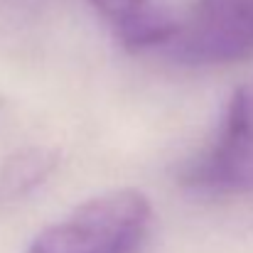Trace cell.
Segmentation results:
<instances>
[{"label": "cell", "mask_w": 253, "mask_h": 253, "mask_svg": "<svg viewBox=\"0 0 253 253\" xmlns=\"http://www.w3.org/2000/svg\"><path fill=\"white\" fill-rule=\"evenodd\" d=\"M184 182L204 194L253 192V79L234 91L214 145L187 169Z\"/></svg>", "instance_id": "3"}, {"label": "cell", "mask_w": 253, "mask_h": 253, "mask_svg": "<svg viewBox=\"0 0 253 253\" xmlns=\"http://www.w3.org/2000/svg\"><path fill=\"white\" fill-rule=\"evenodd\" d=\"M54 153L49 150H25L10 158L0 168V199H15L35 189L54 169Z\"/></svg>", "instance_id": "4"}, {"label": "cell", "mask_w": 253, "mask_h": 253, "mask_svg": "<svg viewBox=\"0 0 253 253\" xmlns=\"http://www.w3.org/2000/svg\"><path fill=\"white\" fill-rule=\"evenodd\" d=\"M165 49L172 59L197 67L253 57V0H197Z\"/></svg>", "instance_id": "2"}, {"label": "cell", "mask_w": 253, "mask_h": 253, "mask_svg": "<svg viewBox=\"0 0 253 253\" xmlns=\"http://www.w3.org/2000/svg\"><path fill=\"white\" fill-rule=\"evenodd\" d=\"M150 221L153 207L143 192L113 189L42 229L27 253H138Z\"/></svg>", "instance_id": "1"}, {"label": "cell", "mask_w": 253, "mask_h": 253, "mask_svg": "<svg viewBox=\"0 0 253 253\" xmlns=\"http://www.w3.org/2000/svg\"><path fill=\"white\" fill-rule=\"evenodd\" d=\"M93 7L113 25V30H118L121 25L130 22L133 17H138L148 5V0H91Z\"/></svg>", "instance_id": "5"}]
</instances>
